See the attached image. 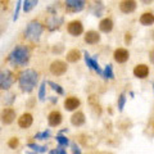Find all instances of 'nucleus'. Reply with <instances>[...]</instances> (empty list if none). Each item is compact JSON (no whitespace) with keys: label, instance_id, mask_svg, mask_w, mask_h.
I'll return each instance as SVG.
<instances>
[{"label":"nucleus","instance_id":"nucleus-1","mask_svg":"<svg viewBox=\"0 0 154 154\" xmlns=\"http://www.w3.org/2000/svg\"><path fill=\"white\" fill-rule=\"evenodd\" d=\"M37 80H38L37 72L32 68H27L19 73V77H18L19 88H21L23 93H31V91L36 88Z\"/></svg>","mask_w":154,"mask_h":154},{"label":"nucleus","instance_id":"nucleus-2","mask_svg":"<svg viewBox=\"0 0 154 154\" xmlns=\"http://www.w3.org/2000/svg\"><path fill=\"white\" fill-rule=\"evenodd\" d=\"M30 49L26 45H18L9 54V62L13 66H26L30 60Z\"/></svg>","mask_w":154,"mask_h":154},{"label":"nucleus","instance_id":"nucleus-3","mask_svg":"<svg viewBox=\"0 0 154 154\" xmlns=\"http://www.w3.org/2000/svg\"><path fill=\"white\" fill-rule=\"evenodd\" d=\"M42 32H44V26L38 21H31L25 30V37L36 42L40 40V36L42 35Z\"/></svg>","mask_w":154,"mask_h":154},{"label":"nucleus","instance_id":"nucleus-4","mask_svg":"<svg viewBox=\"0 0 154 154\" xmlns=\"http://www.w3.org/2000/svg\"><path fill=\"white\" fill-rule=\"evenodd\" d=\"M16 82V76L11 69H0V90H9Z\"/></svg>","mask_w":154,"mask_h":154},{"label":"nucleus","instance_id":"nucleus-5","mask_svg":"<svg viewBox=\"0 0 154 154\" xmlns=\"http://www.w3.org/2000/svg\"><path fill=\"white\" fill-rule=\"evenodd\" d=\"M67 31H68L69 35L72 36H80L84 33V25L81 21H71L68 25H67Z\"/></svg>","mask_w":154,"mask_h":154},{"label":"nucleus","instance_id":"nucleus-6","mask_svg":"<svg viewBox=\"0 0 154 154\" xmlns=\"http://www.w3.org/2000/svg\"><path fill=\"white\" fill-rule=\"evenodd\" d=\"M49 69L51 72V75L54 76H62L67 72V63L63 60H54L53 63L50 64Z\"/></svg>","mask_w":154,"mask_h":154},{"label":"nucleus","instance_id":"nucleus-7","mask_svg":"<svg viewBox=\"0 0 154 154\" xmlns=\"http://www.w3.org/2000/svg\"><path fill=\"white\" fill-rule=\"evenodd\" d=\"M84 58H85V62H86V64H88L89 68L94 69L96 73H99L100 76H103V69L100 68L98 60H96V57H91L88 51H84Z\"/></svg>","mask_w":154,"mask_h":154},{"label":"nucleus","instance_id":"nucleus-8","mask_svg":"<svg viewBox=\"0 0 154 154\" xmlns=\"http://www.w3.org/2000/svg\"><path fill=\"white\" fill-rule=\"evenodd\" d=\"M85 5H86V2H84V0H68V2H66V9L72 13L84 11Z\"/></svg>","mask_w":154,"mask_h":154},{"label":"nucleus","instance_id":"nucleus-9","mask_svg":"<svg viewBox=\"0 0 154 154\" xmlns=\"http://www.w3.org/2000/svg\"><path fill=\"white\" fill-rule=\"evenodd\" d=\"M114 60L119 64H123L126 63L130 58V53L127 49H123V48H119V49H116L114 50V54H113Z\"/></svg>","mask_w":154,"mask_h":154},{"label":"nucleus","instance_id":"nucleus-10","mask_svg":"<svg viewBox=\"0 0 154 154\" xmlns=\"http://www.w3.org/2000/svg\"><path fill=\"white\" fill-rule=\"evenodd\" d=\"M62 119H63V117H62L60 112H58V110H53V112H50L49 116H48V123H49L50 127L59 126L62 123Z\"/></svg>","mask_w":154,"mask_h":154},{"label":"nucleus","instance_id":"nucleus-11","mask_svg":"<svg viewBox=\"0 0 154 154\" xmlns=\"http://www.w3.org/2000/svg\"><path fill=\"white\" fill-rule=\"evenodd\" d=\"M136 7H137L136 2H134V0H125V2L119 3V9H121V12L125 14L134 13L136 11Z\"/></svg>","mask_w":154,"mask_h":154},{"label":"nucleus","instance_id":"nucleus-12","mask_svg":"<svg viewBox=\"0 0 154 154\" xmlns=\"http://www.w3.org/2000/svg\"><path fill=\"white\" fill-rule=\"evenodd\" d=\"M16 119V110L12 108H5L2 112V121L4 125H11Z\"/></svg>","mask_w":154,"mask_h":154},{"label":"nucleus","instance_id":"nucleus-13","mask_svg":"<svg viewBox=\"0 0 154 154\" xmlns=\"http://www.w3.org/2000/svg\"><path fill=\"white\" fill-rule=\"evenodd\" d=\"M84 40L86 44H89V45H95V44H98V42L100 41V35H99V32L98 31H88L85 33V37H84Z\"/></svg>","mask_w":154,"mask_h":154},{"label":"nucleus","instance_id":"nucleus-14","mask_svg":"<svg viewBox=\"0 0 154 154\" xmlns=\"http://www.w3.org/2000/svg\"><path fill=\"white\" fill-rule=\"evenodd\" d=\"M32 122H33V117H32V114H30V113H23L21 117L18 118V126L21 128L31 127Z\"/></svg>","mask_w":154,"mask_h":154},{"label":"nucleus","instance_id":"nucleus-15","mask_svg":"<svg viewBox=\"0 0 154 154\" xmlns=\"http://www.w3.org/2000/svg\"><path fill=\"white\" fill-rule=\"evenodd\" d=\"M149 75V67L146 64H137L134 68V76L137 79H145Z\"/></svg>","mask_w":154,"mask_h":154},{"label":"nucleus","instance_id":"nucleus-16","mask_svg":"<svg viewBox=\"0 0 154 154\" xmlns=\"http://www.w3.org/2000/svg\"><path fill=\"white\" fill-rule=\"evenodd\" d=\"M63 23V17H57V16H51L49 19H48L46 25H48V28L50 31H54L57 28H59Z\"/></svg>","mask_w":154,"mask_h":154},{"label":"nucleus","instance_id":"nucleus-17","mask_svg":"<svg viewBox=\"0 0 154 154\" xmlns=\"http://www.w3.org/2000/svg\"><path fill=\"white\" fill-rule=\"evenodd\" d=\"M80 99L76 98V96H69V98H66L64 100V108L67 110H75L80 107Z\"/></svg>","mask_w":154,"mask_h":154},{"label":"nucleus","instance_id":"nucleus-18","mask_svg":"<svg viewBox=\"0 0 154 154\" xmlns=\"http://www.w3.org/2000/svg\"><path fill=\"white\" fill-rule=\"evenodd\" d=\"M86 122V118H85V114L82 112H76L72 114V117H71V123L73 125V126L76 127H80V126H82V125Z\"/></svg>","mask_w":154,"mask_h":154},{"label":"nucleus","instance_id":"nucleus-19","mask_svg":"<svg viewBox=\"0 0 154 154\" xmlns=\"http://www.w3.org/2000/svg\"><path fill=\"white\" fill-rule=\"evenodd\" d=\"M99 30L104 33H109L113 30V21L110 18H104L99 23Z\"/></svg>","mask_w":154,"mask_h":154},{"label":"nucleus","instance_id":"nucleus-20","mask_svg":"<svg viewBox=\"0 0 154 154\" xmlns=\"http://www.w3.org/2000/svg\"><path fill=\"white\" fill-rule=\"evenodd\" d=\"M140 23L143 26H152L154 23V14L152 12H145L140 16Z\"/></svg>","mask_w":154,"mask_h":154},{"label":"nucleus","instance_id":"nucleus-21","mask_svg":"<svg viewBox=\"0 0 154 154\" xmlns=\"http://www.w3.org/2000/svg\"><path fill=\"white\" fill-rule=\"evenodd\" d=\"M81 59V53L80 50L77 49H72L67 53V62H69V63H76V62H79Z\"/></svg>","mask_w":154,"mask_h":154},{"label":"nucleus","instance_id":"nucleus-22","mask_svg":"<svg viewBox=\"0 0 154 154\" xmlns=\"http://www.w3.org/2000/svg\"><path fill=\"white\" fill-rule=\"evenodd\" d=\"M93 13H94V16L96 17H102V14H103V11H104V5H103V3L102 2H95V5H93Z\"/></svg>","mask_w":154,"mask_h":154},{"label":"nucleus","instance_id":"nucleus-23","mask_svg":"<svg viewBox=\"0 0 154 154\" xmlns=\"http://www.w3.org/2000/svg\"><path fill=\"white\" fill-rule=\"evenodd\" d=\"M103 77L105 80H113L114 79V73H113V67L112 64H107L103 71Z\"/></svg>","mask_w":154,"mask_h":154},{"label":"nucleus","instance_id":"nucleus-24","mask_svg":"<svg viewBox=\"0 0 154 154\" xmlns=\"http://www.w3.org/2000/svg\"><path fill=\"white\" fill-rule=\"evenodd\" d=\"M22 4H23V5H22L23 7V11L27 13V12H30L31 9H33V8L37 5V2H36V0H26V2H23Z\"/></svg>","mask_w":154,"mask_h":154},{"label":"nucleus","instance_id":"nucleus-25","mask_svg":"<svg viewBox=\"0 0 154 154\" xmlns=\"http://www.w3.org/2000/svg\"><path fill=\"white\" fill-rule=\"evenodd\" d=\"M27 146L30 148V149H32L33 152H36V154H37V153H44V152H46V146H44V145H38V144L30 143Z\"/></svg>","mask_w":154,"mask_h":154},{"label":"nucleus","instance_id":"nucleus-26","mask_svg":"<svg viewBox=\"0 0 154 154\" xmlns=\"http://www.w3.org/2000/svg\"><path fill=\"white\" fill-rule=\"evenodd\" d=\"M51 136V131L50 130H45V131L42 132H38L35 135V139H37V140H46V139H49Z\"/></svg>","mask_w":154,"mask_h":154},{"label":"nucleus","instance_id":"nucleus-27","mask_svg":"<svg viewBox=\"0 0 154 154\" xmlns=\"http://www.w3.org/2000/svg\"><path fill=\"white\" fill-rule=\"evenodd\" d=\"M55 140L59 144V146H68L69 145V140L66 136H63V135H57Z\"/></svg>","mask_w":154,"mask_h":154},{"label":"nucleus","instance_id":"nucleus-28","mask_svg":"<svg viewBox=\"0 0 154 154\" xmlns=\"http://www.w3.org/2000/svg\"><path fill=\"white\" fill-rule=\"evenodd\" d=\"M48 85H49L54 91H57V93L59 94V95H63V94H64V90H63V88H62L60 85H58V84H55V82H53V81H48Z\"/></svg>","mask_w":154,"mask_h":154},{"label":"nucleus","instance_id":"nucleus-29","mask_svg":"<svg viewBox=\"0 0 154 154\" xmlns=\"http://www.w3.org/2000/svg\"><path fill=\"white\" fill-rule=\"evenodd\" d=\"M125 104H126V95L122 93L121 95H119V98H118V110L119 112H122L123 110Z\"/></svg>","mask_w":154,"mask_h":154},{"label":"nucleus","instance_id":"nucleus-30","mask_svg":"<svg viewBox=\"0 0 154 154\" xmlns=\"http://www.w3.org/2000/svg\"><path fill=\"white\" fill-rule=\"evenodd\" d=\"M45 86H46V82L45 81H42L41 85H40V89H38V99L40 100H44L45 99Z\"/></svg>","mask_w":154,"mask_h":154},{"label":"nucleus","instance_id":"nucleus-31","mask_svg":"<svg viewBox=\"0 0 154 154\" xmlns=\"http://www.w3.org/2000/svg\"><path fill=\"white\" fill-rule=\"evenodd\" d=\"M18 144H19V140L17 137H12L11 140L8 141V146L11 148V149H16L17 146H18Z\"/></svg>","mask_w":154,"mask_h":154},{"label":"nucleus","instance_id":"nucleus-32","mask_svg":"<svg viewBox=\"0 0 154 154\" xmlns=\"http://www.w3.org/2000/svg\"><path fill=\"white\" fill-rule=\"evenodd\" d=\"M71 149H72V153H73V154H82L80 146L77 145L76 143H71Z\"/></svg>","mask_w":154,"mask_h":154},{"label":"nucleus","instance_id":"nucleus-33","mask_svg":"<svg viewBox=\"0 0 154 154\" xmlns=\"http://www.w3.org/2000/svg\"><path fill=\"white\" fill-rule=\"evenodd\" d=\"M21 7H22V2H17L16 12H14V17H13L14 21H17V18H18V16H19V9H21Z\"/></svg>","mask_w":154,"mask_h":154},{"label":"nucleus","instance_id":"nucleus-34","mask_svg":"<svg viewBox=\"0 0 154 154\" xmlns=\"http://www.w3.org/2000/svg\"><path fill=\"white\" fill-rule=\"evenodd\" d=\"M125 42H126V44H130V42H131V33H126V35H125Z\"/></svg>","mask_w":154,"mask_h":154},{"label":"nucleus","instance_id":"nucleus-35","mask_svg":"<svg viewBox=\"0 0 154 154\" xmlns=\"http://www.w3.org/2000/svg\"><path fill=\"white\" fill-rule=\"evenodd\" d=\"M50 102L51 103H57L58 102V98H55V96H50Z\"/></svg>","mask_w":154,"mask_h":154},{"label":"nucleus","instance_id":"nucleus-36","mask_svg":"<svg viewBox=\"0 0 154 154\" xmlns=\"http://www.w3.org/2000/svg\"><path fill=\"white\" fill-rule=\"evenodd\" d=\"M67 131H68V128H62V130H60V134H63V132H67ZM60 134H59V135H60Z\"/></svg>","mask_w":154,"mask_h":154},{"label":"nucleus","instance_id":"nucleus-37","mask_svg":"<svg viewBox=\"0 0 154 154\" xmlns=\"http://www.w3.org/2000/svg\"><path fill=\"white\" fill-rule=\"evenodd\" d=\"M27 154H36V153H32V152H28Z\"/></svg>","mask_w":154,"mask_h":154},{"label":"nucleus","instance_id":"nucleus-38","mask_svg":"<svg viewBox=\"0 0 154 154\" xmlns=\"http://www.w3.org/2000/svg\"><path fill=\"white\" fill-rule=\"evenodd\" d=\"M63 154H67V152H64V153H63Z\"/></svg>","mask_w":154,"mask_h":154},{"label":"nucleus","instance_id":"nucleus-39","mask_svg":"<svg viewBox=\"0 0 154 154\" xmlns=\"http://www.w3.org/2000/svg\"><path fill=\"white\" fill-rule=\"evenodd\" d=\"M153 89H154V85H153Z\"/></svg>","mask_w":154,"mask_h":154}]
</instances>
